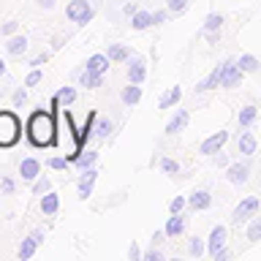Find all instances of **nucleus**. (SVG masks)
Segmentation results:
<instances>
[{"instance_id":"obj_32","label":"nucleus","mask_w":261,"mask_h":261,"mask_svg":"<svg viewBox=\"0 0 261 261\" xmlns=\"http://www.w3.org/2000/svg\"><path fill=\"white\" fill-rule=\"evenodd\" d=\"M248 240H250V242H258V240H261V218H256V220L248 226Z\"/></svg>"},{"instance_id":"obj_10","label":"nucleus","mask_w":261,"mask_h":261,"mask_svg":"<svg viewBox=\"0 0 261 261\" xmlns=\"http://www.w3.org/2000/svg\"><path fill=\"white\" fill-rule=\"evenodd\" d=\"M6 52L8 55H14V57H19V55H24L28 52V36H8V41H6Z\"/></svg>"},{"instance_id":"obj_44","label":"nucleus","mask_w":261,"mask_h":261,"mask_svg":"<svg viewBox=\"0 0 261 261\" xmlns=\"http://www.w3.org/2000/svg\"><path fill=\"white\" fill-rule=\"evenodd\" d=\"M144 258H147V261H161L163 256H161L158 250H150V253H144Z\"/></svg>"},{"instance_id":"obj_18","label":"nucleus","mask_w":261,"mask_h":261,"mask_svg":"<svg viewBox=\"0 0 261 261\" xmlns=\"http://www.w3.org/2000/svg\"><path fill=\"white\" fill-rule=\"evenodd\" d=\"M106 57L114 63H122V60H128L130 57V49L125 44H109V49H106Z\"/></svg>"},{"instance_id":"obj_29","label":"nucleus","mask_w":261,"mask_h":261,"mask_svg":"<svg viewBox=\"0 0 261 261\" xmlns=\"http://www.w3.org/2000/svg\"><path fill=\"white\" fill-rule=\"evenodd\" d=\"M237 63H240V68H242L245 73H253V71L261 68V63H258L253 55H240V60H237Z\"/></svg>"},{"instance_id":"obj_46","label":"nucleus","mask_w":261,"mask_h":261,"mask_svg":"<svg viewBox=\"0 0 261 261\" xmlns=\"http://www.w3.org/2000/svg\"><path fill=\"white\" fill-rule=\"evenodd\" d=\"M36 3H38L41 8H46V11H49V8H55V0H36Z\"/></svg>"},{"instance_id":"obj_5","label":"nucleus","mask_w":261,"mask_h":261,"mask_svg":"<svg viewBox=\"0 0 261 261\" xmlns=\"http://www.w3.org/2000/svg\"><path fill=\"white\" fill-rule=\"evenodd\" d=\"M242 68H240V63H234V60H226L223 63V76H220V87H237L242 82Z\"/></svg>"},{"instance_id":"obj_24","label":"nucleus","mask_w":261,"mask_h":261,"mask_svg":"<svg viewBox=\"0 0 261 261\" xmlns=\"http://www.w3.org/2000/svg\"><path fill=\"white\" fill-rule=\"evenodd\" d=\"M106 68H109V57H106V55H93V57L87 60V71L106 73Z\"/></svg>"},{"instance_id":"obj_3","label":"nucleus","mask_w":261,"mask_h":261,"mask_svg":"<svg viewBox=\"0 0 261 261\" xmlns=\"http://www.w3.org/2000/svg\"><path fill=\"white\" fill-rule=\"evenodd\" d=\"M65 14H68V19L73 24H87L93 19V6H90L87 0H71L68 8H65Z\"/></svg>"},{"instance_id":"obj_36","label":"nucleus","mask_w":261,"mask_h":261,"mask_svg":"<svg viewBox=\"0 0 261 261\" xmlns=\"http://www.w3.org/2000/svg\"><path fill=\"white\" fill-rule=\"evenodd\" d=\"M161 169L166 171V174H177V171H179V163L171 161V158H163V161H161Z\"/></svg>"},{"instance_id":"obj_45","label":"nucleus","mask_w":261,"mask_h":261,"mask_svg":"<svg viewBox=\"0 0 261 261\" xmlns=\"http://www.w3.org/2000/svg\"><path fill=\"white\" fill-rule=\"evenodd\" d=\"M163 19H166V11H155V14H152V22H155V24H161Z\"/></svg>"},{"instance_id":"obj_23","label":"nucleus","mask_w":261,"mask_h":261,"mask_svg":"<svg viewBox=\"0 0 261 261\" xmlns=\"http://www.w3.org/2000/svg\"><path fill=\"white\" fill-rule=\"evenodd\" d=\"M220 24H223V16L220 14H210L207 22H204V33L210 36V41H215V33L220 30Z\"/></svg>"},{"instance_id":"obj_17","label":"nucleus","mask_w":261,"mask_h":261,"mask_svg":"<svg viewBox=\"0 0 261 261\" xmlns=\"http://www.w3.org/2000/svg\"><path fill=\"white\" fill-rule=\"evenodd\" d=\"M120 98H122V103H125V106H136V103H139V98H142V87L130 82L128 87H122Z\"/></svg>"},{"instance_id":"obj_4","label":"nucleus","mask_w":261,"mask_h":261,"mask_svg":"<svg viewBox=\"0 0 261 261\" xmlns=\"http://www.w3.org/2000/svg\"><path fill=\"white\" fill-rule=\"evenodd\" d=\"M258 207H261V201L256 199V196H248L245 201H240L234 207V212H231V220L234 223H240V220H248V218H253L258 212Z\"/></svg>"},{"instance_id":"obj_43","label":"nucleus","mask_w":261,"mask_h":261,"mask_svg":"<svg viewBox=\"0 0 261 261\" xmlns=\"http://www.w3.org/2000/svg\"><path fill=\"white\" fill-rule=\"evenodd\" d=\"M182 207H185V199H179V196H177V199H174V201L169 204V210H171V212H179Z\"/></svg>"},{"instance_id":"obj_41","label":"nucleus","mask_w":261,"mask_h":261,"mask_svg":"<svg viewBox=\"0 0 261 261\" xmlns=\"http://www.w3.org/2000/svg\"><path fill=\"white\" fill-rule=\"evenodd\" d=\"M49 60V55L44 52V55H38V57H33V60H30V65H33V68H41V65H44Z\"/></svg>"},{"instance_id":"obj_11","label":"nucleus","mask_w":261,"mask_h":261,"mask_svg":"<svg viewBox=\"0 0 261 261\" xmlns=\"http://www.w3.org/2000/svg\"><path fill=\"white\" fill-rule=\"evenodd\" d=\"M182 231H185V218L179 215V212H171L169 223L163 226V234H166V237H179Z\"/></svg>"},{"instance_id":"obj_34","label":"nucleus","mask_w":261,"mask_h":261,"mask_svg":"<svg viewBox=\"0 0 261 261\" xmlns=\"http://www.w3.org/2000/svg\"><path fill=\"white\" fill-rule=\"evenodd\" d=\"M109 134H112V122H109V120H98V122H95V136L106 139Z\"/></svg>"},{"instance_id":"obj_33","label":"nucleus","mask_w":261,"mask_h":261,"mask_svg":"<svg viewBox=\"0 0 261 261\" xmlns=\"http://www.w3.org/2000/svg\"><path fill=\"white\" fill-rule=\"evenodd\" d=\"M166 6H169L171 14H182L185 8L191 6V0H166Z\"/></svg>"},{"instance_id":"obj_9","label":"nucleus","mask_w":261,"mask_h":261,"mask_svg":"<svg viewBox=\"0 0 261 261\" xmlns=\"http://www.w3.org/2000/svg\"><path fill=\"white\" fill-rule=\"evenodd\" d=\"M226 237H228V234H226V226H215V228H212V234H210V248H207L212 258H215L218 253L223 250V245H226Z\"/></svg>"},{"instance_id":"obj_48","label":"nucleus","mask_w":261,"mask_h":261,"mask_svg":"<svg viewBox=\"0 0 261 261\" xmlns=\"http://www.w3.org/2000/svg\"><path fill=\"white\" fill-rule=\"evenodd\" d=\"M128 256H130V258H142V253H139V248H136V245H130Z\"/></svg>"},{"instance_id":"obj_37","label":"nucleus","mask_w":261,"mask_h":261,"mask_svg":"<svg viewBox=\"0 0 261 261\" xmlns=\"http://www.w3.org/2000/svg\"><path fill=\"white\" fill-rule=\"evenodd\" d=\"M188 250H191V256H201V253H204V242L199 240V237H193L191 245H188Z\"/></svg>"},{"instance_id":"obj_2","label":"nucleus","mask_w":261,"mask_h":261,"mask_svg":"<svg viewBox=\"0 0 261 261\" xmlns=\"http://www.w3.org/2000/svg\"><path fill=\"white\" fill-rule=\"evenodd\" d=\"M22 136L19 117L14 112H0V147H14Z\"/></svg>"},{"instance_id":"obj_1","label":"nucleus","mask_w":261,"mask_h":261,"mask_svg":"<svg viewBox=\"0 0 261 261\" xmlns=\"http://www.w3.org/2000/svg\"><path fill=\"white\" fill-rule=\"evenodd\" d=\"M55 117H57L55 112H33V114H30L28 125H24L30 144H36V147L55 144V136H57V122H55Z\"/></svg>"},{"instance_id":"obj_30","label":"nucleus","mask_w":261,"mask_h":261,"mask_svg":"<svg viewBox=\"0 0 261 261\" xmlns=\"http://www.w3.org/2000/svg\"><path fill=\"white\" fill-rule=\"evenodd\" d=\"M49 191H52V182H49V177L38 174L36 182H33V193H36V196H44V193H49Z\"/></svg>"},{"instance_id":"obj_12","label":"nucleus","mask_w":261,"mask_h":261,"mask_svg":"<svg viewBox=\"0 0 261 261\" xmlns=\"http://www.w3.org/2000/svg\"><path fill=\"white\" fill-rule=\"evenodd\" d=\"M226 177H228V182L231 185H245L248 182V166H242V163H231L226 171Z\"/></svg>"},{"instance_id":"obj_13","label":"nucleus","mask_w":261,"mask_h":261,"mask_svg":"<svg viewBox=\"0 0 261 261\" xmlns=\"http://www.w3.org/2000/svg\"><path fill=\"white\" fill-rule=\"evenodd\" d=\"M19 174H22V179H30V182H33V179L41 174V163L36 158H24L19 163Z\"/></svg>"},{"instance_id":"obj_47","label":"nucleus","mask_w":261,"mask_h":261,"mask_svg":"<svg viewBox=\"0 0 261 261\" xmlns=\"http://www.w3.org/2000/svg\"><path fill=\"white\" fill-rule=\"evenodd\" d=\"M30 237H33V240H36L38 245H41V242H44V231H41V228H36V231H33Z\"/></svg>"},{"instance_id":"obj_21","label":"nucleus","mask_w":261,"mask_h":261,"mask_svg":"<svg viewBox=\"0 0 261 261\" xmlns=\"http://www.w3.org/2000/svg\"><path fill=\"white\" fill-rule=\"evenodd\" d=\"M150 24H155L150 11H136L134 16H130V28H134V30H147Z\"/></svg>"},{"instance_id":"obj_26","label":"nucleus","mask_w":261,"mask_h":261,"mask_svg":"<svg viewBox=\"0 0 261 261\" xmlns=\"http://www.w3.org/2000/svg\"><path fill=\"white\" fill-rule=\"evenodd\" d=\"M240 152L242 155H253V152H256V136H253L250 130H245V134L240 136Z\"/></svg>"},{"instance_id":"obj_8","label":"nucleus","mask_w":261,"mask_h":261,"mask_svg":"<svg viewBox=\"0 0 261 261\" xmlns=\"http://www.w3.org/2000/svg\"><path fill=\"white\" fill-rule=\"evenodd\" d=\"M95 179H98V171H95L93 166L82 171V177H79V199H87V196H93Z\"/></svg>"},{"instance_id":"obj_40","label":"nucleus","mask_w":261,"mask_h":261,"mask_svg":"<svg viewBox=\"0 0 261 261\" xmlns=\"http://www.w3.org/2000/svg\"><path fill=\"white\" fill-rule=\"evenodd\" d=\"M14 188H16V185H14V179H11V177H6L3 182H0V193H6V196H8V193H14Z\"/></svg>"},{"instance_id":"obj_7","label":"nucleus","mask_w":261,"mask_h":261,"mask_svg":"<svg viewBox=\"0 0 261 261\" xmlns=\"http://www.w3.org/2000/svg\"><path fill=\"white\" fill-rule=\"evenodd\" d=\"M226 139H228L226 130H218V134H212L210 139H204L201 147H199V152H201V155H212V152H218L220 147L226 144Z\"/></svg>"},{"instance_id":"obj_38","label":"nucleus","mask_w":261,"mask_h":261,"mask_svg":"<svg viewBox=\"0 0 261 261\" xmlns=\"http://www.w3.org/2000/svg\"><path fill=\"white\" fill-rule=\"evenodd\" d=\"M41 79H44V73H41L38 68H33V71L28 73V79H24V85H28V87H33V85H38Z\"/></svg>"},{"instance_id":"obj_35","label":"nucleus","mask_w":261,"mask_h":261,"mask_svg":"<svg viewBox=\"0 0 261 261\" xmlns=\"http://www.w3.org/2000/svg\"><path fill=\"white\" fill-rule=\"evenodd\" d=\"M68 155L65 158H49V169H55V171H63V169H68Z\"/></svg>"},{"instance_id":"obj_28","label":"nucleus","mask_w":261,"mask_h":261,"mask_svg":"<svg viewBox=\"0 0 261 261\" xmlns=\"http://www.w3.org/2000/svg\"><path fill=\"white\" fill-rule=\"evenodd\" d=\"M55 98H57V103H60V106H71L73 101H76V90H73V87H60Z\"/></svg>"},{"instance_id":"obj_42","label":"nucleus","mask_w":261,"mask_h":261,"mask_svg":"<svg viewBox=\"0 0 261 261\" xmlns=\"http://www.w3.org/2000/svg\"><path fill=\"white\" fill-rule=\"evenodd\" d=\"M24 101H28V93H24V90H16L14 93V106H22Z\"/></svg>"},{"instance_id":"obj_15","label":"nucleus","mask_w":261,"mask_h":261,"mask_svg":"<svg viewBox=\"0 0 261 261\" xmlns=\"http://www.w3.org/2000/svg\"><path fill=\"white\" fill-rule=\"evenodd\" d=\"M220 76H223V65H218V68L212 71L207 79H204V82H199V85H196V93H207V90L218 87V85H220Z\"/></svg>"},{"instance_id":"obj_16","label":"nucleus","mask_w":261,"mask_h":261,"mask_svg":"<svg viewBox=\"0 0 261 261\" xmlns=\"http://www.w3.org/2000/svg\"><path fill=\"white\" fill-rule=\"evenodd\" d=\"M185 125H188V112H185V109H177L174 117L166 122V134H179Z\"/></svg>"},{"instance_id":"obj_25","label":"nucleus","mask_w":261,"mask_h":261,"mask_svg":"<svg viewBox=\"0 0 261 261\" xmlns=\"http://www.w3.org/2000/svg\"><path fill=\"white\" fill-rule=\"evenodd\" d=\"M98 161V152H85V150H82L79 155H76V158H73V166H79L82 171H85V169H90V166H93V163Z\"/></svg>"},{"instance_id":"obj_31","label":"nucleus","mask_w":261,"mask_h":261,"mask_svg":"<svg viewBox=\"0 0 261 261\" xmlns=\"http://www.w3.org/2000/svg\"><path fill=\"white\" fill-rule=\"evenodd\" d=\"M256 114H258V109H256V106H245V109L240 112V125H242V128H248L250 122L256 120Z\"/></svg>"},{"instance_id":"obj_20","label":"nucleus","mask_w":261,"mask_h":261,"mask_svg":"<svg viewBox=\"0 0 261 261\" xmlns=\"http://www.w3.org/2000/svg\"><path fill=\"white\" fill-rule=\"evenodd\" d=\"M79 85L82 87H101L103 85V73H95V71H82L79 73Z\"/></svg>"},{"instance_id":"obj_6","label":"nucleus","mask_w":261,"mask_h":261,"mask_svg":"<svg viewBox=\"0 0 261 261\" xmlns=\"http://www.w3.org/2000/svg\"><path fill=\"white\" fill-rule=\"evenodd\" d=\"M147 76V63L142 57H128V82H134V85H142Z\"/></svg>"},{"instance_id":"obj_22","label":"nucleus","mask_w":261,"mask_h":261,"mask_svg":"<svg viewBox=\"0 0 261 261\" xmlns=\"http://www.w3.org/2000/svg\"><path fill=\"white\" fill-rule=\"evenodd\" d=\"M179 98H182V90H179V87H171V90H166V93L161 95L158 106H161V109H171V106H174Z\"/></svg>"},{"instance_id":"obj_39","label":"nucleus","mask_w":261,"mask_h":261,"mask_svg":"<svg viewBox=\"0 0 261 261\" xmlns=\"http://www.w3.org/2000/svg\"><path fill=\"white\" fill-rule=\"evenodd\" d=\"M16 28H19V22H6L3 24V28H0V33H3V36H14V33H16Z\"/></svg>"},{"instance_id":"obj_27","label":"nucleus","mask_w":261,"mask_h":261,"mask_svg":"<svg viewBox=\"0 0 261 261\" xmlns=\"http://www.w3.org/2000/svg\"><path fill=\"white\" fill-rule=\"evenodd\" d=\"M36 248H38V242L33 240V237H28V240H22L19 250H16V256H19L22 261H24V258H33V253H36Z\"/></svg>"},{"instance_id":"obj_14","label":"nucleus","mask_w":261,"mask_h":261,"mask_svg":"<svg viewBox=\"0 0 261 261\" xmlns=\"http://www.w3.org/2000/svg\"><path fill=\"white\" fill-rule=\"evenodd\" d=\"M57 210H60V196L52 193V191L41 196V212H44V215H55Z\"/></svg>"},{"instance_id":"obj_19","label":"nucleus","mask_w":261,"mask_h":261,"mask_svg":"<svg viewBox=\"0 0 261 261\" xmlns=\"http://www.w3.org/2000/svg\"><path fill=\"white\" fill-rule=\"evenodd\" d=\"M188 204H191V210H207L210 204H212V196L207 191H196V193H191Z\"/></svg>"},{"instance_id":"obj_49","label":"nucleus","mask_w":261,"mask_h":261,"mask_svg":"<svg viewBox=\"0 0 261 261\" xmlns=\"http://www.w3.org/2000/svg\"><path fill=\"white\" fill-rule=\"evenodd\" d=\"M0 76H6V63L0 60Z\"/></svg>"}]
</instances>
